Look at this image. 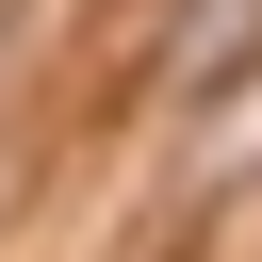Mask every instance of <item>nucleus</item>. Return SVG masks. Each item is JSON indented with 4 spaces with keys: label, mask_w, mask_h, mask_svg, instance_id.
Masks as SVG:
<instances>
[{
    "label": "nucleus",
    "mask_w": 262,
    "mask_h": 262,
    "mask_svg": "<svg viewBox=\"0 0 262 262\" xmlns=\"http://www.w3.org/2000/svg\"><path fill=\"white\" fill-rule=\"evenodd\" d=\"M229 98H246V115H213V131H196V196H213V180H246V147H262V66H246Z\"/></svg>",
    "instance_id": "1"
}]
</instances>
